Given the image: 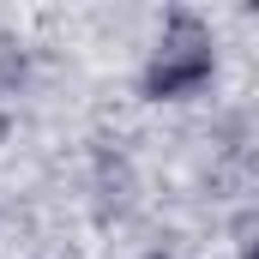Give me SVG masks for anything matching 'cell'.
Segmentation results:
<instances>
[{"instance_id": "6da1fadb", "label": "cell", "mask_w": 259, "mask_h": 259, "mask_svg": "<svg viewBox=\"0 0 259 259\" xmlns=\"http://www.w3.org/2000/svg\"><path fill=\"white\" fill-rule=\"evenodd\" d=\"M205 72H211V42L199 36L193 18H181L175 36L163 42V55H157L151 72H145V91H151V97H181V91H193Z\"/></svg>"}, {"instance_id": "7a4b0ae2", "label": "cell", "mask_w": 259, "mask_h": 259, "mask_svg": "<svg viewBox=\"0 0 259 259\" xmlns=\"http://www.w3.org/2000/svg\"><path fill=\"white\" fill-rule=\"evenodd\" d=\"M253 259H259V253H253Z\"/></svg>"}]
</instances>
